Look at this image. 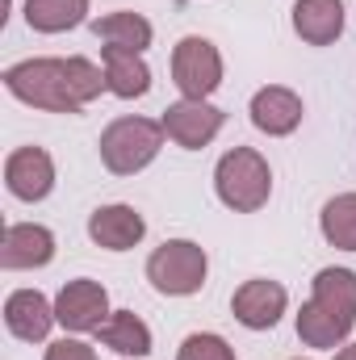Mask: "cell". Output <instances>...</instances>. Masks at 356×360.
Returning a JSON list of instances; mask_svg holds the SVG:
<instances>
[{
	"label": "cell",
	"instance_id": "obj_22",
	"mask_svg": "<svg viewBox=\"0 0 356 360\" xmlns=\"http://www.w3.org/2000/svg\"><path fill=\"white\" fill-rule=\"evenodd\" d=\"M46 360H96V352L84 340H59V344L46 348Z\"/></svg>",
	"mask_w": 356,
	"mask_h": 360
},
{
	"label": "cell",
	"instance_id": "obj_14",
	"mask_svg": "<svg viewBox=\"0 0 356 360\" xmlns=\"http://www.w3.org/2000/svg\"><path fill=\"white\" fill-rule=\"evenodd\" d=\"M252 126L265 130L272 139H285L302 126V96L293 89H281V84H268L252 96Z\"/></svg>",
	"mask_w": 356,
	"mask_h": 360
},
{
	"label": "cell",
	"instance_id": "obj_9",
	"mask_svg": "<svg viewBox=\"0 0 356 360\" xmlns=\"http://www.w3.org/2000/svg\"><path fill=\"white\" fill-rule=\"evenodd\" d=\"M285 302H289V293H285L281 281L256 276V281H243V285L235 289V297H231V314H235L248 331H268V327L281 323Z\"/></svg>",
	"mask_w": 356,
	"mask_h": 360
},
{
	"label": "cell",
	"instance_id": "obj_13",
	"mask_svg": "<svg viewBox=\"0 0 356 360\" xmlns=\"http://www.w3.org/2000/svg\"><path fill=\"white\" fill-rule=\"evenodd\" d=\"M55 323H59V319H55V306H51L38 289H17V293H8V302H4V327H8L17 340L42 344Z\"/></svg>",
	"mask_w": 356,
	"mask_h": 360
},
{
	"label": "cell",
	"instance_id": "obj_19",
	"mask_svg": "<svg viewBox=\"0 0 356 360\" xmlns=\"http://www.w3.org/2000/svg\"><path fill=\"white\" fill-rule=\"evenodd\" d=\"M84 17H89V0H25V21L38 34L76 30Z\"/></svg>",
	"mask_w": 356,
	"mask_h": 360
},
{
	"label": "cell",
	"instance_id": "obj_2",
	"mask_svg": "<svg viewBox=\"0 0 356 360\" xmlns=\"http://www.w3.org/2000/svg\"><path fill=\"white\" fill-rule=\"evenodd\" d=\"M356 327V272L323 269L310 302L298 310V340L306 348H340Z\"/></svg>",
	"mask_w": 356,
	"mask_h": 360
},
{
	"label": "cell",
	"instance_id": "obj_20",
	"mask_svg": "<svg viewBox=\"0 0 356 360\" xmlns=\"http://www.w3.org/2000/svg\"><path fill=\"white\" fill-rule=\"evenodd\" d=\"M319 226H323V239L340 252H356V193H340L323 205L319 214Z\"/></svg>",
	"mask_w": 356,
	"mask_h": 360
},
{
	"label": "cell",
	"instance_id": "obj_18",
	"mask_svg": "<svg viewBox=\"0 0 356 360\" xmlns=\"http://www.w3.org/2000/svg\"><path fill=\"white\" fill-rule=\"evenodd\" d=\"M96 340L105 344V348H113L117 356H147L151 352V327L134 314V310H113L109 314V323L96 331Z\"/></svg>",
	"mask_w": 356,
	"mask_h": 360
},
{
	"label": "cell",
	"instance_id": "obj_3",
	"mask_svg": "<svg viewBox=\"0 0 356 360\" xmlns=\"http://www.w3.org/2000/svg\"><path fill=\"white\" fill-rule=\"evenodd\" d=\"M214 188H218V201L235 214H256L268 205V193H272V172H268V160L252 147H235L218 160L214 168Z\"/></svg>",
	"mask_w": 356,
	"mask_h": 360
},
{
	"label": "cell",
	"instance_id": "obj_23",
	"mask_svg": "<svg viewBox=\"0 0 356 360\" xmlns=\"http://www.w3.org/2000/svg\"><path fill=\"white\" fill-rule=\"evenodd\" d=\"M336 360H356V344H348V348H340V352H336Z\"/></svg>",
	"mask_w": 356,
	"mask_h": 360
},
{
	"label": "cell",
	"instance_id": "obj_21",
	"mask_svg": "<svg viewBox=\"0 0 356 360\" xmlns=\"http://www.w3.org/2000/svg\"><path fill=\"white\" fill-rule=\"evenodd\" d=\"M177 360H235V348L222 340V335H210V331H197L180 344Z\"/></svg>",
	"mask_w": 356,
	"mask_h": 360
},
{
	"label": "cell",
	"instance_id": "obj_11",
	"mask_svg": "<svg viewBox=\"0 0 356 360\" xmlns=\"http://www.w3.org/2000/svg\"><path fill=\"white\" fill-rule=\"evenodd\" d=\"M55 260V235L38 222H13L4 226L0 239V269L25 272V269H46Z\"/></svg>",
	"mask_w": 356,
	"mask_h": 360
},
{
	"label": "cell",
	"instance_id": "obj_8",
	"mask_svg": "<svg viewBox=\"0 0 356 360\" xmlns=\"http://www.w3.org/2000/svg\"><path fill=\"white\" fill-rule=\"evenodd\" d=\"M222 122H227V113L218 105H210V101H177L160 117L164 134L177 147H184V151H201L205 143H214V134L222 130Z\"/></svg>",
	"mask_w": 356,
	"mask_h": 360
},
{
	"label": "cell",
	"instance_id": "obj_6",
	"mask_svg": "<svg viewBox=\"0 0 356 360\" xmlns=\"http://www.w3.org/2000/svg\"><path fill=\"white\" fill-rule=\"evenodd\" d=\"M172 84L180 89L184 101H205L210 92L222 84V55L210 38H180L172 51Z\"/></svg>",
	"mask_w": 356,
	"mask_h": 360
},
{
	"label": "cell",
	"instance_id": "obj_4",
	"mask_svg": "<svg viewBox=\"0 0 356 360\" xmlns=\"http://www.w3.org/2000/svg\"><path fill=\"white\" fill-rule=\"evenodd\" d=\"M101 164L113 172V176H134L143 172L160 147H164V126L151 122V117H117L101 130Z\"/></svg>",
	"mask_w": 356,
	"mask_h": 360
},
{
	"label": "cell",
	"instance_id": "obj_7",
	"mask_svg": "<svg viewBox=\"0 0 356 360\" xmlns=\"http://www.w3.org/2000/svg\"><path fill=\"white\" fill-rule=\"evenodd\" d=\"M109 293H105V285L101 281H89V276H80V281H68L63 289H59V297H55V319L68 327V331H76V335H84V331H101L105 323H109Z\"/></svg>",
	"mask_w": 356,
	"mask_h": 360
},
{
	"label": "cell",
	"instance_id": "obj_17",
	"mask_svg": "<svg viewBox=\"0 0 356 360\" xmlns=\"http://www.w3.org/2000/svg\"><path fill=\"white\" fill-rule=\"evenodd\" d=\"M92 34L105 46H122V51H134V55H143L151 46V38H155L151 21L139 17V13H105V17L92 21Z\"/></svg>",
	"mask_w": 356,
	"mask_h": 360
},
{
	"label": "cell",
	"instance_id": "obj_5",
	"mask_svg": "<svg viewBox=\"0 0 356 360\" xmlns=\"http://www.w3.org/2000/svg\"><path fill=\"white\" fill-rule=\"evenodd\" d=\"M205 269H210V260L193 239H168L164 248L151 252L147 281L168 297H193L205 285Z\"/></svg>",
	"mask_w": 356,
	"mask_h": 360
},
{
	"label": "cell",
	"instance_id": "obj_1",
	"mask_svg": "<svg viewBox=\"0 0 356 360\" xmlns=\"http://www.w3.org/2000/svg\"><path fill=\"white\" fill-rule=\"evenodd\" d=\"M4 89L46 113H80L89 101L109 89V80L105 68H96L84 55H72V59H21L4 68Z\"/></svg>",
	"mask_w": 356,
	"mask_h": 360
},
{
	"label": "cell",
	"instance_id": "obj_15",
	"mask_svg": "<svg viewBox=\"0 0 356 360\" xmlns=\"http://www.w3.org/2000/svg\"><path fill=\"white\" fill-rule=\"evenodd\" d=\"M293 30L310 46H331L344 34V4L340 0H298L293 4Z\"/></svg>",
	"mask_w": 356,
	"mask_h": 360
},
{
	"label": "cell",
	"instance_id": "obj_16",
	"mask_svg": "<svg viewBox=\"0 0 356 360\" xmlns=\"http://www.w3.org/2000/svg\"><path fill=\"white\" fill-rule=\"evenodd\" d=\"M101 68H105L109 92H113V96H122V101L147 96V89H151V68H147V63H143V55H134V51L105 46V51H101Z\"/></svg>",
	"mask_w": 356,
	"mask_h": 360
},
{
	"label": "cell",
	"instance_id": "obj_10",
	"mask_svg": "<svg viewBox=\"0 0 356 360\" xmlns=\"http://www.w3.org/2000/svg\"><path fill=\"white\" fill-rule=\"evenodd\" d=\"M4 184L17 201H42L55 188V160L42 147H17L4 160Z\"/></svg>",
	"mask_w": 356,
	"mask_h": 360
},
{
	"label": "cell",
	"instance_id": "obj_12",
	"mask_svg": "<svg viewBox=\"0 0 356 360\" xmlns=\"http://www.w3.org/2000/svg\"><path fill=\"white\" fill-rule=\"evenodd\" d=\"M147 235V222L134 205H101L89 214V239L105 252H130Z\"/></svg>",
	"mask_w": 356,
	"mask_h": 360
}]
</instances>
